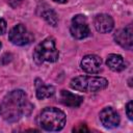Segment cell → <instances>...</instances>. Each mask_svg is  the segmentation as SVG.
<instances>
[{
    "label": "cell",
    "mask_w": 133,
    "mask_h": 133,
    "mask_svg": "<svg viewBox=\"0 0 133 133\" xmlns=\"http://www.w3.org/2000/svg\"><path fill=\"white\" fill-rule=\"evenodd\" d=\"M54 2H57V3H65L68 2V0H53Z\"/></svg>",
    "instance_id": "cell-19"
},
{
    "label": "cell",
    "mask_w": 133,
    "mask_h": 133,
    "mask_svg": "<svg viewBox=\"0 0 133 133\" xmlns=\"http://www.w3.org/2000/svg\"><path fill=\"white\" fill-rule=\"evenodd\" d=\"M59 57V52L53 37H47L42 41L33 51V60L37 64L43 62H55Z\"/></svg>",
    "instance_id": "cell-4"
},
{
    "label": "cell",
    "mask_w": 133,
    "mask_h": 133,
    "mask_svg": "<svg viewBox=\"0 0 133 133\" xmlns=\"http://www.w3.org/2000/svg\"><path fill=\"white\" fill-rule=\"evenodd\" d=\"M6 28H7V26H6V22H5V20L2 19V18H0V35L3 34V33H5Z\"/></svg>",
    "instance_id": "cell-16"
},
{
    "label": "cell",
    "mask_w": 133,
    "mask_h": 133,
    "mask_svg": "<svg viewBox=\"0 0 133 133\" xmlns=\"http://www.w3.org/2000/svg\"><path fill=\"white\" fill-rule=\"evenodd\" d=\"M23 0H8V4L12 7V8H16L18 6H20V4L22 3Z\"/></svg>",
    "instance_id": "cell-17"
},
{
    "label": "cell",
    "mask_w": 133,
    "mask_h": 133,
    "mask_svg": "<svg viewBox=\"0 0 133 133\" xmlns=\"http://www.w3.org/2000/svg\"><path fill=\"white\" fill-rule=\"evenodd\" d=\"M33 106L28 100L26 92L22 89L9 91L0 103V115L8 123H15L30 114Z\"/></svg>",
    "instance_id": "cell-1"
},
{
    "label": "cell",
    "mask_w": 133,
    "mask_h": 133,
    "mask_svg": "<svg viewBox=\"0 0 133 133\" xmlns=\"http://www.w3.org/2000/svg\"><path fill=\"white\" fill-rule=\"evenodd\" d=\"M74 131L76 132H82V131H88V129L86 128V125H81L80 128H74Z\"/></svg>",
    "instance_id": "cell-18"
},
{
    "label": "cell",
    "mask_w": 133,
    "mask_h": 133,
    "mask_svg": "<svg viewBox=\"0 0 133 133\" xmlns=\"http://www.w3.org/2000/svg\"><path fill=\"white\" fill-rule=\"evenodd\" d=\"M66 116L64 112L56 107L44 108L38 116L37 124L46 131H60L65 125Z\"/></svg>",
    "instance_id": "cell-2"
},
{
    "label": "cell",
    "mask_w": 133,
    "mask_h": 133,
    "mask_svg": "<svg viewBox=\"0 0 133 133\" xmlns=\"http://www.w3.org/2000/svg\"><path fill=\"white\" fill-rule=\"evenodd\" d=\"M33 36L23 24L14 26L8 32V39L17 46H25L31 43Z\"/></svg>",
    "instance_id": "cell-6"
},
{
    "label": "cell",
    "mask_w": 133,
    "mask_h": 133,
    "mask_svg": "<svg viewBox=\"0 0 133 133\" xmlns=\"http://www.w3.org/2000/svg\"><path fill=\"white\" fill-rule=\"evenodd\" d=\"M70 32L73 37L77 39H83L90 34L88 22L85 16L83 15H76L71 21Z\"/></svg>",
    "instance_id": "cell-5"
},
{
    "label": "cell",
    "mask_w": 133,
    "mask_h": 133,
    "mask_svg": "<svg viewBox=\"0 0 133 133\" xmlns=\"http://www.w3.org/2000/svg\"><path fill=\"white\" fill-rule=\"evenodd\" d=\"M35 92L36 98L39 100L51 98L55 94V88L53 85H48L41 79H35Z\"/></svg>",
    "instance_id": "cell-13"
},
{
    "label": "cell",
    "mask_w": 133,
    "mask_h": 133,
    "mask_svg": "<svg viewBox=\"0 0 133 133\" xmlns=\"http://www.w3.org/2000/svg\"><path fill=\"white\" fill-rule=\"evenodd\" d=\"M106 64L113 72H121L126 69V62L118 54H109L106 59Z\"/></svg>",
    "instance_id": "cell-14"
},
{
    "label": "cell",
    "mask_w": 133,
    "mask_h": 133,
    "mask_svg": "<svg viewBox=\"0 0 133 133\" xmlns=\"http://www.w3.org/2000/svg\"><path fill=\"white\" fill-rule=\"evenodd\" d=\"M70 86L78 91L96 92L108 86V80L99 76H77L70 82Z\"/></svg>",
    "instance_id": "cell-3"
},
{
    "label": "cell",
    "mask_w": 133,
    "mask_h": 133,
    "mask_svg": "<svg viewBox=\"0 0 133 133\" xmlns=\"http://www.w3.org/2000/svg\"><path fill=\"white\" fill-rule=\"evenodd\" d=\"M80 66L85 73L97 74L102 69V60L98 55L88 54L82 58L80 62Z\"/></svg>",
    "instance_id": "cell-8"
},
{
    "label": "cell",
    "mask_w": 133,
    "mask_h": 133,
    "mask_svg": "<svg viewBox=\"0 0 133 133\" xmlns=\"http://www.w3.org/2000/svg\"><path fill=\"white\" fill-rule=\"evenodd\" d=\"M99 117H100L101 124L107 129H112V128L117 127L119 125V121H121L118 113L112 107L103 108L99 114Z\"/></svg>",
    "instance_id": "cell-7"
},
{
    "label": "cell",
    "mask_w": 133,
    "mask_h": 133,
    "mask_svg": "<svg viewBox=\"0 0 133 133\" xmlns=\"http://www.w3.org/2000/svg\"><path fill=\"white\" fill-rule=\"evenodd\" d=\"M94 25L98 32L108 33L114 27V21L111 16L107 14H99L94 19Z\"/></svg>",
    "instance_id": "cell-10"
},
{
    "label": "cell",
    "mask_w": 133,
    "mask_h": 133,
    "mask_svg": "<svg viewBox=\"0 0 133 133\" xmlns=\"http://www.w3.org/2000/svg\"><path fill=\"white\" fill-rule=\"evenodd\" d=\"M0 48H1V43H0Z\"/></svg>",
    "instance_id": "cell-20"
},
{
    "label": "cell",
    "mask_w": 133,
    "mask_h": 133,
    "mask_svg": "<svg viewBox=\"0 0 133 133\" xmlns=\"http://www.w3.org/2000/svg\"><path fill=\"white\" fill-rule=\"evenodd\" d=\"M60 102L65 105V106H69V107H78L81 105V103L83 102V98L79 95H76V94H73L69 90H64L62 89L60 91Z\"/></svg>",
    "instance_id": "cell-12"
},
{
    "label": "cell",
    "mask_w": 133,
    "mask_h": 133,
    "mask_svg": "<svg viewBox=\"0 0 133 133\" xmlns=\"http://www.w3.org/2000/svg\"><path fill=\"white\" fill-rule=\"evenodd\" d=\"M37 12L41 16V18H43L48 24L52 25V26H56L58 23V17L56 15V12L46 3L42 2L37 5Z\"/></svg>",
    "instance_id": "cell-11"
},
{
    "label": "cell",
    "mask_w": 133,
    "mask_h": 133,
    "mask_svg": "<svg viewBox=\"0 0 133 133\" xmlns=\"http://www.w3.org/2000/svg\"><path fill=\"white\" fill-rule=\"evenodd\" d=\"M114 41L116 44H118L122 48L131 50L132 49V26L131 24L127 25L125 28H121L115 31Z\"/></svg>",
    "instance_id": "cell-9"
},
{
    "label": "cell",
    "mask_w": 133,
    "mask_h": 133,
    "mask_svg": "<svg viewBox=\"0 0 133 133\" xmlns=\"http://www.w3.org/2000/svg\"><path fill=\"white\" fill-rule=\"evenodd\" d=\"M126 114L128 116L129 119H132L133 118V114H132V102H128L127 106H126Z\"/></svg>",
    "instance_id": "cell-15"
}]
</instances>
